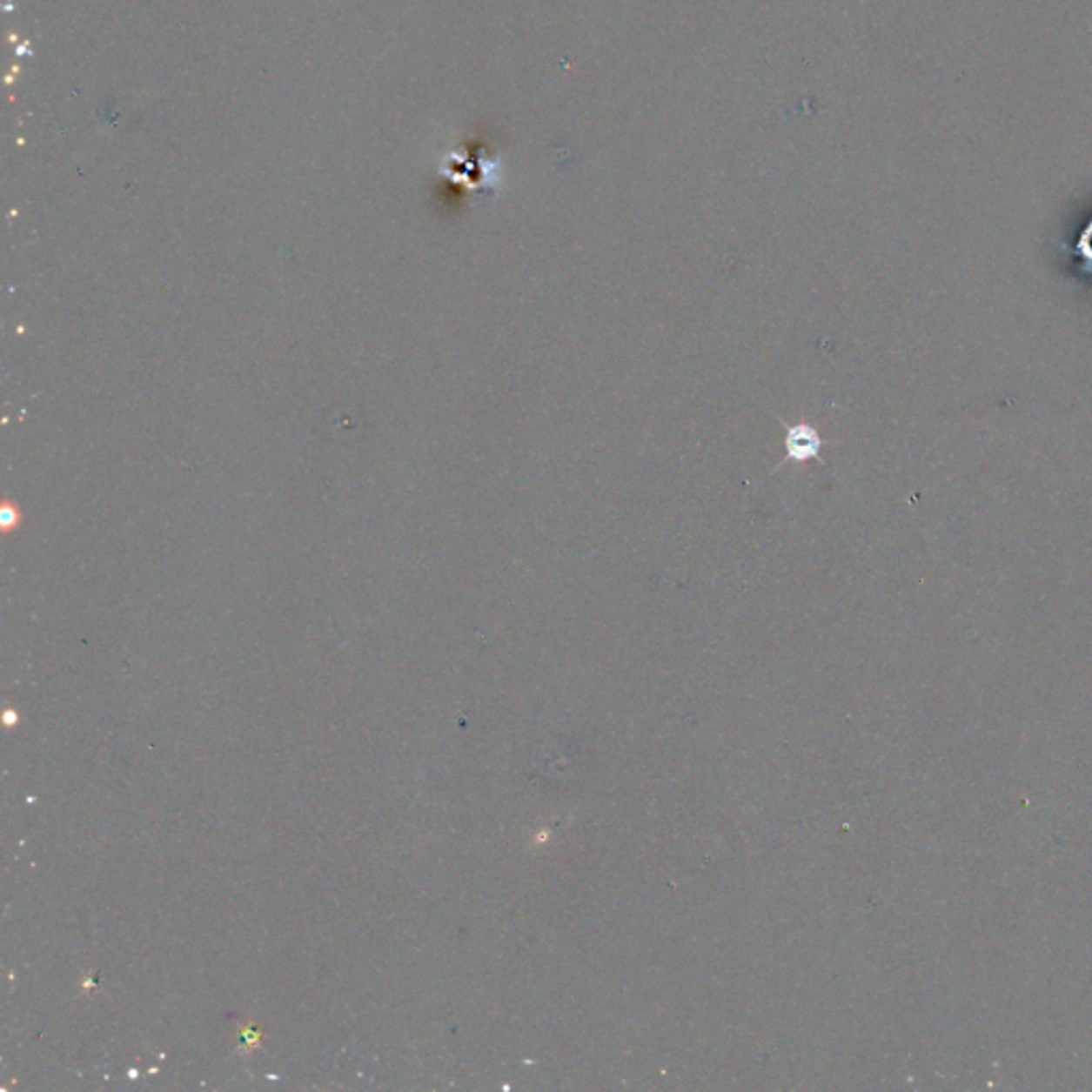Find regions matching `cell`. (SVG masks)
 I'll return each mask as SVG.
<instances>
[{
	"label": "cell",
	"mask_w": 1092,
	"mask_h": 1092,
	"mask_svg": "<svg viewBox=\"0 0 1092 1092\" xmlns=\"http://www.w3.org/2000/svg\"><path fill=\"white\" fill-rule=\"evenodd\" d=\"M783 423V420H781ZM786 425V459L781 463L774 466L773 472L781 470L786 463H807L811 459L824 463V457H821V448L826 446V439L820 436L815 425L811 423H794V425Z\"/></svg>",
	"instance_id": "obj_1"
},
{
	"label": "cell",
	"mask_w": 1092,
	"mask_h": 1092,
	"mask_svg": "<svg viewBox=\"0 0 1092 1092\" xmlns=\"http://www.w3.org/2000/svg\"><path fill=\"white\" fill-rule=\"evenodd\" d=\"M1082 241H1089V248H1082V254H1084L1086 261H1089L1090 267H1092V224L1089 226V231H1086L1084 238H1082Z\"/></svg>",
	"instance_id": "obj_2"
}]
</instances>
